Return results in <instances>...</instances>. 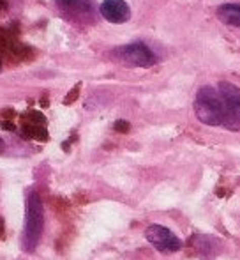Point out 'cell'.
I'll list each match as a JSON object with an SVG mask.
<instances>
[{"mask_svg": "<svg viewBox=\"0 0 240 260\" xmlns=\"http://www.w3.org/2000/svg\"><path fill=\"white\" fill-rule=\"evenodd\" d=\"M194 113L199 122L207 126H223L224 122V103L219 90L205 85L198 90L194 101Z\"/></svg>", "mask_w": 240, "mask_h": 260, "instance_id": "1", "label": "cell"}, {"mask_svg": "<svg viewBox=\"0 0 240 260\" xmlns=\"http://www.w3.org/2000/svg\"><path fill=\"white\" fill-rule=\"evenodd\" d=\"M45 229V209L37 193H30L27 199L25 209V232H23V248L30 253L37 248V243Z\"/></svg>", "mask_w": 240, "mask_h": 260, "instance_id": "2", "label": "cell"}, {"mask_svg": "<svg viewBox=\"0 0 240 260\" xmlns=\"http://www.w3.org/2000/svg\"><path fill=\"white\" fill-rule=\"evenodd\" d=\"M219 92L224 103L223 126L230 131H240V89L230 82H221Z\"/></svg>", "mask_w": 240, "mask_h": 260, "instance_id": "3", "label": "cell"}, {"mask_svg": "<svg viewBox=\"0 0 240 260\" xmlns=\"http://www.w3.org/2000/svg\"><path fill=\"white\" fill-rule=\"evenodd\" d=\"M118 62L131 68H150L155 64V55L145 43H131L113 52Z\"/></svg>", "mask_w": 240, "mask_h": 260, "instance_id": "4", "label": "cell"}, {"mask_svg": "<svg viewBox=\"0 0 240 260\" xmlns=\"http://www.w3.org/2000/svg\"><path fill=\"white\" fill-rule=\"evenodd\" d=\"M147 241L163 253H175L182 248V241L170 229L163 225H150L145 230Z\"/></svg>", "mask_w": 240, "mask_h": 260, "instance_id": "5", "label": "cell"}, {"mask_svg": "<svg viewBox=\"0 0 240 260\" xmlns=\"http://www.w3.org/2000/svg\"><path fill=\"white\" fill-rule=\"evenodd\" d=\"M101 14L110 23H126L131 16V9L126 0H103Z\"/></svg>", "mask_w": 240, "mask_h": 260, "instance_id": "6", "label": "cell"}, {"mask_svg": "<svg viewBox=\"0 0 240 260\" xmlns=\"http://www.w3.org/2000/svg\"><path fill=\"white\" fill-rule=\"evenodd\" d=\"M217 18L231 27H240V4H224L217 9Z\"/></svg>", "mask_w": 240, "mask_h": 260, "instance_id": "7", "label": "cell"}, {"mask_svg": "<svg viewBox=\"0 0 240 260\" xmlns=\"http://www.w3.org/2000/svg\"><path fill=\"white\" fill-rule=\"evenodd\" d=\"M115 129L122 131V133H126V131L129 129V124H127L126 120H117V124H115Z\"/></svg>", "mask_w": 240, "mask_h": 260, "instance_id": "8", "label": "cell"}, {"mask_svg": "<svg viewBox=\"0 0 240 260\" xmlns=\"http://www.w3.org/2000/svg\"><path fill=\"white\" fill-rule=\"evenodd\" d=\"M78 90H79V85H78V87H76V89H74V90H72V92H71V94H69V96H67V98H65V101H64V103H67V105H69V103H72V100H74V98H76V96H78Z\"/></svg>", "mask_w": 240, "mask_h": 260, "instance_id": "9", "label": "cell"}, {"mask_svg": "<svg viewBox=\"0 0 240 260\" xmlns=\"http://www.w3.org/2000/svg\"><path fill=\"white\" fill-rule=\"evenodd\" d=\"M0 237H4V219L0 218Z\"/></svg>", "mask_w": 240, "mask_h": 260, "instance_id": "10", "label": "cell"}, {"mask_svg": "<svg viewBox=\"0 0 240 260\" xmlns=\"http://www.w3.org/2000/svg\"><path fill=\"white\" fill-rule=\"evenodd\" d=\"M60 2H64V4H72L74 0H60Z\"/></svg>", "mask_w": 240, "mask_h": 260, "instance_id": "11", "label": "cell"}]
</instances>
